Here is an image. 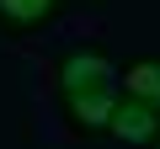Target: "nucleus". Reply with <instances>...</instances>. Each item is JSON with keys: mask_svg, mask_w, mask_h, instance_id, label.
I'll return each instance as SVG.
<instances>
[{"mask_svg": "<svg viewBox=\"0 0 160 149\" xmlns=\"http://www.w3.org/2000/svg\"><path fill=\"white\" fill-rule=\"evenodd\" d=\"M123 96H139V101H155L160 107V53L123 59Z\"/></svg>", "mask_w": 160, "mask_h": 149, "instance_id": "obj_5", "label": "nucleus"}, {"mask_svg": "<svg viewBox=\"0 0 160 149\" xmlns=\"http://www.w3.org/2000/svg\"><path fill=\"white\" fill-rule=\"evenodd\" d=\"M53 101H59V123L75 138H107L123 91H118V74H112V80H91V85H64V91H53Z\"/></svg>", "mask_w": 160, "mask_h": 149, "instance_id": "obj_1", "label": "nucleus"}, {"mask_svg": "<svg viewBox=\"0 0 160 149\" xmlns=\"http://www.w3.org/2000/svg\"><path fill=\"white\" fill-rule=\"evenodd\" d=\"M107 138H123V144H160V107L155 101H139V96H123L118 112H112V133Z\"/></svg>", "mask_w": 160, "mask_h": 149, "instance_id": "obj_4", "label": "nucleus"}, {"mask_svg": "<svg viewBox=\"0 0 160 149\" xmlns=\"http://www.w3.org/2000/svg\"><path fill=\"white\" fill-rule=\"evenodd\" d=\"M69 0H0V37H38L64 16Z\"/></svg>", "mask_w": 160, "mask_h": 149, "instance_id": "obj_3", "label": "nucleus"}, {"mask_svg": "<svg viewBox=\"0 0 160 149\" xmlns=\"http://www.w3.org/2000/svg\"><path fill=\"white\" fill-rule=\"evenodd\" d=\"M112 74H118V64H112L107 43H75V48H64V53L53 59V91H64V85H91V80H112Z\"/></svg>", "mask_w": 160, "mask_h": 149, "instance_id": "obj_2", "label": "nucleus"}]
</instances>
